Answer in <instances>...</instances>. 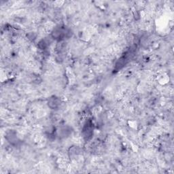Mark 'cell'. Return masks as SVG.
<instances>
[{
	"label": "cell",
	"instance_id": "obj_1",
	"mask_svg": "<svg viewBox=\"0 0 174 174\" xmlns=\"http://www.w3.org/2000/svg\"><path fill=\"white\" fill-rule=\"evenodd\" d=\"M48 105H49V106L51 108H53V109L57 108L59 106H60V105H61V103H60V100L57 97L51 98L49 99Z\"/></svg>",
	"mask_w": 174,
	"mask_h": 174
},
{
	"label": "cell",
	"instance_id": "obj_2",
	"mask_svg": "<svg viewBox=\"0 0 174 174\" xmlns=\"http://www.w3.org/2000/svg\"><path fill=\"white\" fill-rule=\"evenodd\" d=\"M91 124L87 123L86 125V126L84 127V129H83V132H84V136L85 138H86V139H88L90 137V135L92 134V127L90 126Z\"/></svg>",
	"mask_w": 174,
	"mask_h": 174
}]
</instances>
